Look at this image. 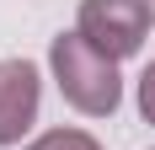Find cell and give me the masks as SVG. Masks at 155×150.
<instances>
[{
    "instance_id": "obj_1",
    "label": "cell",
    "mask_w": 155,
    "mask_h": 150,
    "mask_svg": "<svg viewBox=\"0 0 155 150\" xmlns=\"http://www.w3.org/2000/svg\"><path fill=\"white\" fill-rule=\"evenodd\" d=\"M48 64H54V80H59V97L86 118H112L118 102H123V80H118V64L107 54H96L80 32H59L48 43Z\"/></svg>"
},
{
    "instance_id": "obj_3",
    "label": "cell",
    "mask_w": 155,
    "mask_h": 150,
    "mask_svg": "<svg viewBox=\"0 0 155 150\" xmlns=\"http://www.w3.org/2000/svg\"><path fill=\"white\" fill-rule=\"evenodd\" d=\"M43 75L32 59H0V145H21V134L38 118Z\"/></svg>"
},
{
    "instance_id": "obj_5",
    "label": "cell",
    "mask_w": 155,
    "mask_h": 150,
    "mask_svg": "<svg viewBox=\"0 0 155 150\" xmlns=\"http://www.w3.org/2000/svg\"><path fill=\"white\" fill-rule=\"evenodd\" d=\"M139 113H144V123H155V59L139 75Z\"/></svg>"
},
{
    "instance_id": "obj_4",
    "label": "cell",
    "mask_w": 155,
    "mask_h": 150,
    "mask_svg": "<svg viewBox=\"0 0 155 150\" xmlns=\"http://www.w3.org/2000/svg\"><path fill=\"white\" fill-rule=\"evenodd\" d=\"M27 150H102V145H96L86 129H48V134H38Z\"/></svg>"
},
{
    "instance_id": "obj_6",
    "label": "cell",
    "mask_w": 155,
    "mask_h": 150,
    "mask_svg": "<svg viewBox=\"0 0 155 150\" xmlns=\"http://www.w3.org/2000/svg\"><path fill=\"white\" fill-rule=\"evenodd\" d=\"M150 16H155V5H150Z\"/></svg>"
},
{
    "instance_id": "obj_2",
    "label": "cell",
    "mask_w": 155,
    "mask_h": 150,
    "mask_svg": "<svg viewBox=\"0 0 155 150\" xmlns=\"http://www.w3.org/2000/svg\"><path fill=\"white\" fill-rule=\"evenodd\" d=\"M150 5L144 0H80V22L75 32L96 54H107L112 64L128 59V54H139L144 48V32H150Z\"/></svg>"
}]
</instances>
